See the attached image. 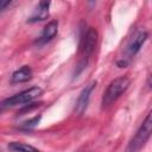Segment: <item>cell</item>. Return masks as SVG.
<instances>
[{"label": "cell", "mask_w": 152, "mask_h": 152, "mask_svg": "<svg viewBox=\"0 0 152 152\" xmlns=\"http://www.w3.org/2000/svg\"><path fill=\"white\" fill-rule=\"evenodd\" d=\"M97 31L94 27H89L84 34L82 36L81 39V45H80V53H81V59L78 62V68L75 71V76L77 77V75L87 66L88 64V59L89 57L93 55L95 46L97 44Z\"/></svg>", "instance_id": "1"}, {"label": "cell", "mask_w": 152, "mask_h": 152, "mask_svg": "<svg viewBox=\"0 0 152 152\" xmlns=\"http://www.w3.org/2000/svg\"><path fill=\"white\" fill-rule=\"evenodd\" d=\"M147 37H148V34H147V32L145 30H139L132 36V38L129 39V42H128V44L126 46L124 56L116 62L119 68H126L131 63V59L140 51V49L142 48V45L146 42Z\"/></svg>", "instance_id": "2"}, {"label": "cell", "mask_w": 152, "mask_h": 152, "mask_svg": "<svg viewBox=\"0 0 152 152\" xmlns=\"http://www.w3.org/2000/svg\"><path fill=\"white\" fill-rule=\"evenodd\" d=\"M151 133H152V113L150 112L146 115L142 124L140 125V127L138 128V131L135 132L134 137L131 139L127 146V152H138L139 150H141L150 139Z\"/></svg>", "instance_id": "3"}, {"label": "cell", "mask_w": 152, "mask_h": 152, "mask_svg": "<svg viewBox=\"0 0 152 152\" xmlns=\"http://www.w3.org/2000/svg\"><path fill=\"white\" fill-rule=\"evenodd\" d=\"M43 93V89L39 87H32L28 89H25L18 94H14L11 97H7L0 102V110H5L11 107L15 106H25V103L32 102L34 99L40 96Z\"/></svg>", "instance_id": "4"}, {"label": "cell", "mask_w": 152, "mask_h": 152, "mask_svg": "<svg viewBox=\"0 0 152 152\" xmlns=\"http://www.w3.org/2000/svg\"><path fill=\"white\" fill-rule=\"evenodd\" d=\"M129 83L131 81L127 76H121L113 80L108 84L107 89L102 95V101H101L102 107H108L114 101H116L121 96V94H124L127 90V88L129 87Z\"/></svg>", "instance_id": "5"}, {"label": "cell", "mask_w": 152, "mask_h": 152, "mask_svg": "<svg viewBox=\"0 0 152 152\" xmlns=\"http://www.w3.org/2000/svg\"><path fill=\"white\" fill-rule=\"evenodd\" d=\"M96 87V82H91L90 84L86 86L82 91L80 93L77 100H76V103H75V113L77 115H82L87 107H88V103H89V99H90V95L94 90V88Z\"/></svg>", "instance_id": "6"}, {"label": "cell", "mask_w": 152, "mask_h": 152, "mask_svg": "<svg viewBox=\"0 0 152 152\" xmlns=\"http://www.w3.org/2000/svg\"><path fill=\"white\" fill-rule=\"evenodd\" d=\"M57 32H58V21H57V20H51V21H49V23L45 25V27L43 28L42 34H40V37L38 38L37 43H38L39 45L46 44L48 42H50L52 38L56 37Z\"/></svg>", "instance_id": "7"}, {"label": "cell", "mask_w": 152, "mask_h": 152, "mask_svg": "<svg viewBox=\"0 0 152 152\" xmlns=\"http://www.w3.org/2000/svg\"><path fill=\"white\" fill-rule=\"evenodd\" d=\"M49 10H50V1H40L36 6L32 15L27 19V21L28 23H37V21L45 20L49 17Z\"/></svg>", "instance_id": "8"}, {"label": "cell", "mask_w": 152, "mask_h": 152, "mask_svg": "<svg viewBox=\"0 0 152 152\" xmlns=\"http://www.w3.org/2000/svg\"><path fill=\"white\" fill-rule=\"evenodd\" d=\"M31 78H32V69L28 65H23L20 69L15 70L12 74L11 82L12 83H23V82H27Z\"/></svg>", "instance_id": "9"}, {"label": "cell", "mask_w": 152, "mask_h": 152, "mask_svg": "<svg viewBox=\"0 0 152 152\" xmlns=\"http://www.w3.org/2000/svg\"><path fill=\"white\" fill-rule=\"evenodd\" d=\"M8 148L12 152H40L39 150H37L36 147H33L31 145H27L24 142H18V141L10 142Z\"/></svg>", "instance_id": "10"}, {"label": "cell", "mask_w": 152, "mask_h": 152, "mask_svg": "<svg viewBox=\"0 0 152 152\" xmlns=\"http://www.w3.org/2000/svg\"><path fill=\"white\" fill-rule=\"evenodd\" d=\"M39 120H40V115H37V116H33L32 119H30V120H27V121H25V122L23 124V126H24L25 128H33V127H36V126L38 125V122H39Z\"/></svg>", "instance_id": "11"}, {"label": "cell", "mask_w": 152, "mask_h": 152, "mask_svg": "<svg viewBox=\"0 0 152 152\" xmlns=\"http://www.w3.org/2000/svg\"><path fill=\"white\" fill-rule=\"evenodd\" d=\"M12 1L11 0H0V13L4 12L8 6H11Z\"/></svg>", "instance_id": "12"}, {"label": "cell", "mask_w": 152, "mask_h": 152, "mask_svg": "<svg viewBox=\"0 0 152 152\" xmlns=\"http://www.w3.org/2000/svg\"><path fill=\"white\" fill-rule=\"evenodd\" d=\"M0 152H2V151H1V150H0Z\"/></svg>", "instance_id": "13"}]
</instances>
